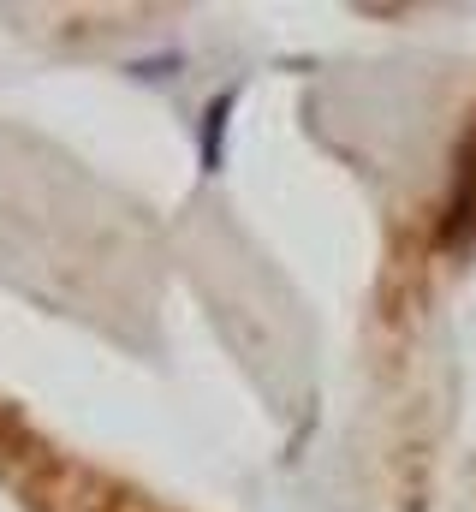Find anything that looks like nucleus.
Instances as JSON below:
<instances>
[{
    "label": "nucleus",
    "instance_id": "obj_3",
    "mask_svg": "<svg viewBox=\"0 0 476 512\" xmlns=\"http://www.w3.org/2000/svg\"><path fill=\"white\" fill-rule=\"evenodd\" d=\"M399 215L417 227V239L435 251V262H441L447 274H459L476 256V96L459 108V126L447 137V167H441V179H435L417 203H405Z\"/></svg>",
    "mask_w": 476,
    "mask_h": 512
},
{
    "label": "nucleus",
    "instance_id": "obj_4",
    "mask_svg": "<svg viewBox=\"0 0 476 512\" xmlns=\"http://www.w3.org/2000/svg\"><path fill=\"white\" fill-rule=\"evenodd\" d=\"M471 512H476V471H471Z\"/></svg>",
    "mask_w": 476,
    "mask_h": 512
},
{
    "label": "nucleus",
    "instance_id": "obj_1",
    "mask_svg": "<svg viewBox=\"0 0 476 512\" xmlns=\"http://www.w3.org/2000/svg\"><path fill=\"white\" fill-rule=\"evenodd\" d=\"M447 268L393 215L375 286H369V393H375V477L387 512H429L441 453V387H435V304Z\"/></svg>",
    "mask_w": 476,
    "mask_h": 512
},
{
    "label": "nucleus",
    "instance_id": "obj_2",
    "mask_svg": "<svg viewBox=\"0 0 476 512\" xmlns=\"http://www.w3.org/2000/svg\"><path fill=\"white\" fill-rule=\"evenodd\" d=\"M0 495L12 512H185L54 435L12 393H0Z\"/></svg>",
    "mask_w": 476,
    "mask_h": 512
}]
</instances>
